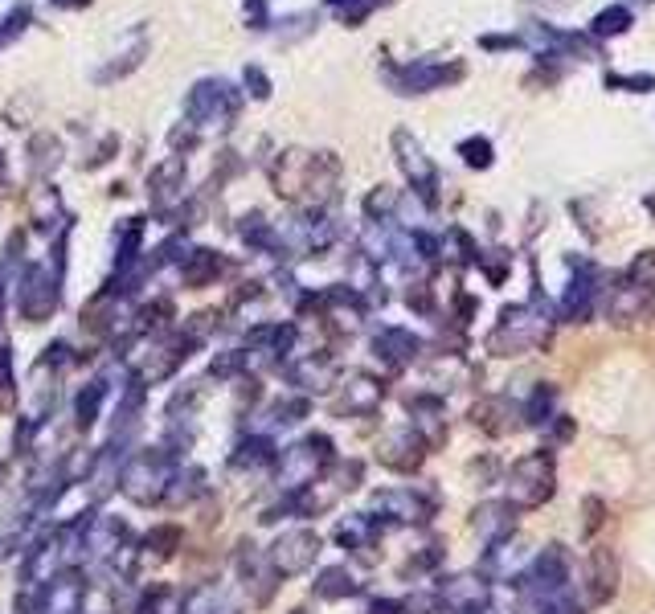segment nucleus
Listing matches in <instances>:
<instances>
[{
	"instance_id": "obj_9",
	"label": "nucleus",
	"mask_w": 655,
	"mask_h": 614,
	"mask_svg": "<svg viewBox=\"0 0 655 614\" xmlns=\"http://www.w3.org/2000/svg\"><path fill=\"white\" fill-rule=\"evenodd\" d=\"M434 496L422 488H385L373 496V512H381L393 524H426L434 516Z\"/></svg>"
},
{
	"instance_id": "obj_11",
	"label": "nucleus",
	"mask_w": 655,
	"mask_h": 614,
	"mask_svg": "<svg viewBox=\"0 0 655 614\" xmlns=\"http://www.w3.org/2000/svg\"><path fill=\"white\" fill-rule=\"evenodd\" d=\"M434 598H439V606L447 614H484L492 590H488L484 574H463V578H447Z\"/></svg>"
},
{
	"instance_id": "obj_29",
	"label": "nucleus",
	"mask_w": 655,
	"mask_h": 614,
	"mask_svg": "<svg viewBox=\"0 0 655 614\" xmlns=\"http://www.w3.org/2000/svg\"><path fill=\"white\" fill-rule=\"evenodd\" d=\"M553 402H557V389L553 385H537L529 393V402L520 406V418L529 426H549L553 422Z\"/></svg>"
},
{
	"instance_id": "obj_8",
	"label": "nucleus",
	"mask_w": 655,
	"mask_h": 614,
	"mask_svg": "<svg viewBox=\"0 0 655 614\" xmlns=\"http://www.w3.org/2000/svg\"><path fill=\"white\" fill-rule=\"evenodd\" d=\"M393 152H398V164H402V172H406V181L414 185V193H418L426 205L439 201V172H434V164L426 160L422 144L410 136V131H398V136H393Z\"/></svg>"
},
{
	"instance_id": "obj_45",
	"label": "nucleus",
	"mask_w": 655,
	"mask_h": 614,
	"mask_svg": "<svg viewBox=\"0 0 655 614\" xmlns=\"http://www.w3.org/2000/svg\"><path fill=\"white\" fill-rule=\"evenodd\" d=\"M0 307H5V287H0Z\"/></svg>"
},
{
	"instance_id": "obj_41",
	"label": "nucleus",
	"mask_w": 655,
	"mask_h": 614,
	"mask_svg": "<svg viewBox=\"0 0 655 614\" xmlns=\"http://www.w3.org/2000/svg\"><path fill=\"white\" fill-rule=\"evenodd\" d=\"M606 82H610V86H635V91H643V86H655L651 74H643V78H639V74H635V78H606Z\"/></svg>"
},
{
	"instance_id": "obj_2",
	"label": "nucleus",
	"mask_w": 655,
	"mask_h": 614,
	"mask_svg": "<svg viewBox=\"0 0 655 614\" xmlns=\"http://www.w3.org/2000/svg\"><path fill=\"white\" fill-rule=\"evenodd\" d=\"M557 488V471H553V455L541 447L533 455H524L512 463L508 479H504V492H508V504L516 512H533L541 508Z\"/></svg>"
},
{
	"instance_id": "obj_4",
	"label": "nucleus",
	"mask_w": 655,
	"mask_h": 614,
	"mask_svg": "<svg viewBox=\"0 0 655 614\" xmlns=\"http://www.w3.org/2000/svg\"><path fill=\"white\" fill-rule=\"evenodd\" d=\"M123 496L136 504H160L172 484V451H140L119 475Z\"/></svg>"
},
{
	"instance_id": "obj_17",
	"label": "nucleus",
	"mask_w": 655,
	"mask_h": 614,
	"mask_svg": "<svg viewBox=\"0 0 655 614\" xmlns=\"http://www.w3.org/2000/svg\"><path fill=\"white\" fill-rule=\"evenodd\" d=\"M619 590V561L610 549H594L590 553V565H586V598L590 606H602L610 602V594Z\"/></svg>"
},
{
	"instance_id": "obj_28",
	"label": "nucleus",
	"mask_w": 655,
	"mask_h": 614,
	"mask_svg": "<svg viewBox=\"0 0 655 614\" xmlns=\"http://www.w3.org/2000/svg\"><path fill=\"white\" fill-rule=\"evenodd\" d=\"M103 398H107V381H91V385H82V389L74 393V418H78L82 430H86V426H95Z\"/></svg>"
},
{
	"instance_id": "obj_19",
	"label": "nucleus",
	"mask_w": 655,
	"mask_h": 614,
	"mask_svg": "<svg viewBox=\"0 0 655 614\" xmlns=\"http://www.w3.org/2000/svg\"><path fill=\"white\" fill-rule=\"evenodd\" d=\"M279 463V451H275V443L267 434H250L246 443L234 451V459H230V471H271Z\"/></svg>"
},
{
	"instance_id": "obj_38",
	"label": "nucleus",
	"mask_w": 655,
	"mask_h": 614,
	"mask_svg": "<svg viewBox=\"0 0 655 614\" xmlns=\"http://www.w3.org/2000/svg\"><path fill=\"white\" fill-rule=\"evenodd\" d=\"M328 5H332V9H340V13L348 17V21H357V17H361V13L369 9L365 0H328Z\"/></svg>"
},
{
	"instance_id": "obj_42",
	"label": "nucleus",
	"mask_w": 655,
	"mask_h": 614,
	"mask_svg": "<svg viewBox=\"0 0 655 614\" xmlns=\"http://www.w3.org/2000/svg\"><path fill=\"white\" fill-rule=\"evenodd\" d=\"M529 5H545V9H557V5H570V0H529Z\"/></svg>"
},
{
	"instance_id": "obj_3",
	"label": "nucleus",
	"mask_w": 655,
	"mask_h": 614,
	"mask_svg": "<svg viewBox=\"0 0 655 614\" xmlns=\"http://www.w3.org/2000/svg\"><path fill=\"white\" fill-rule=\"evenodd\" d=\"M336 463V451H332V438L328 434H308L303 443H295L291 451H283L279 459V488L287 492H299L316 484V479Z\"/></svg>"
},
{
	"instance_id": "obj_23",
	"label": "nucleus",
	"mask_w": 655,
	"mask_h": 614,
	"mask_svg": "<svg viewBox=\"0 0 655 614\" xmlns=\"http://www.w3.org/2000/svg\"><path fill=\"white\" fill-rule=\"evenodd\" d=\"M516 418H520V410L508 398H488L475 406V426H484L488 434H508L516 426Z\"/></svg>"
},
{
	"instance_id": "obj_35",
	"label": "nucleus",
	"mask_w": 655,
	"mask_h": 614,
	"mask_svg": "<svg viewBox=\"0 0 655 614\" xmlns=\"http://www.w3.org/2000/svg\"><path fill=\"white\" fill-rule=\"evenodd\" d=\"M459 156H463L471 168H488V164H492V144H488V140H463V144H459Z\"/></svg>"
},
{
	"instance_id": "obj_22",
	"label": "nucleus",
	"mask_w": 655,
	"mask_h": 614,
	"mask_svg": "<svg viewBox=\"0 0 655 614\" xmlns=\"http://www.w3.org/2000/svg\"><path fill=\"white\" fill-rule=\"evenodd\" d=\"M205 484H209V475H205V467H185V471H172V484H168V504L172 508H185V504H193L197 496H205Z\"/></svg>"
},
{
	"instance_id": "obj_24",
	"label": "nucleus",
	"mask_w": 655,
	"mask_h": 614,
	"mask_svg": "<svg viewBox=\"0 0 655 614\" xmlns=\"http://www.w3.org/2000/svg\"><path fill=\"white\" fill-rule=\"evenodd\" d=\"M181 177H185V164H181V160H164V164L152 172L148 193H152V205H156V209H164V205H168V197H177Z\"/></svg>"
},
{
	"instance_id": "obj_14",
	"label": "nucleus",
	"mask_w": 655,
	"mask_h": 614,
	"mask_svg": "<svg viewBox=\"0 0 655 614\" xmlns=\"http://www.w3.org/2000/svg\"><path fill=\"white\" fill-rule=\"evenodd\" d=\"M377 459L389 471H414L426 459V438L414 426H398V430H389L377 443Z\"/></svg>"
},
{
	"instance_id": "obj_7",
	"label": "nucleus",
	"mask_w": 655,
	"mask_h": 614,
	"mask_svg": "<svg viewBox=\"0 0 655 614\" xmlns=\"http://www.w3.org/2000/svg\"><path fill=\"white\" fill-rule=\"evenodd\" d=\"M271 565H275V574L279 578H299L303 569H312L316 557H320V537L312 529H291L283 533L275 545H271Z\"/></svg>"
},
{
	"instance_id": "obj_43",
	"label": "nucleus",
	"mask_w": 655,
	"mask_h": 614,
	"mask_svg": "<svg viewBox=\"0 0 655 614\" xmlns=\"http://www.w3.org/2000/svg\"><path fill=\"white\" fill-rule=\"evenodd\" d=\"M54 5H86V0H54Z\"/></svg>"
},
{
	"instance_id": "obj_44",
	"label": "nucleus",
	"mask_w": 655,
	"mask_h": 614,
	"mask_svg": "<svg viewBox=\"0 0 655 614\" xmlns=\"http://www.w3.org/2000/svg\"><path fill=\"white\" fill-rule=\"evenodd\" d=\"M0 185H5V156H0Z\"/></svg>"
},
{
	"instance_id": "obj_18",
	"label": "nucleus",
	"mask_w": 655,
	"mask_h": 614,
	"mask_svg": "<svg viewBox=\"0 0 655 614\" xmlns=\"http://www.w3.org/2000/svg\"><path fill=\"white\" fill-rule=\"evenodd\" d=\"M475 529H479V537H484L488 545L504 541V537L516 529V508H512L508 500L479 504V508H475Z\"/></svg>"
},
{
	"instance_id": "obj_30",
	"label": "nucleus",
	"mask_w": 655,
	"mask_h": 614,
	"mask_svg": "<svg viewBox=\"0 0 655 614\" xmlns=\"http://www.w3.org/2000/svg\"><path fill=\"white\" fill-rule=\"evenodd\" d=\"M181 594L172 586H152L144 598H140V610L136 614H181Z\"/></svg>"
},
{
	"instance_id": "obj_21",
	"label": "nucleus",
	"mask_w": 655,
	"mask_h": 614,
	"mask_svg": "<svg viewBox=\"0 0 655 614\" xmlns=\"http://www.w3.org/2000/svg\"><path fill=\"white\" fill-rule=\"evenodd\" d=\"M336 541H340L344 549H353V553L373 549V541H377V516L361 512V516L340 520V524H336Z\"/></svg>"
},
{
	"instance_id": "obj_37",
	"label": "nucleus",
	"mask_w": 655,
	"mask_h": 614,
	"mask_svg": "<svg viewBox=\"0 0 655 614\" xmlns=\"http://www.w3.org/2000/svg\"><path fill=\"white\" fill-rule=\"evenodd\" d=\"M369 614H414V610H410V602H402V598H381V602L369 606Z\"/></svg>"
},
{
	"instance_id": "obj_27",
	"label": "nucleus",
	"mask_w": 655,
	"mask_h": 614,
	"mask_svg": "<svg viewBox=\"0 0 655 614\" xmlns=\"http://www.w3.org/2000/svg\"><path fill=\"white\" fill-rule=\"evenodd\" d=\"M185 614H238V606L230 602V594L222 586H205V590H193L189 594Z\"/></svg>"
},
{
	"instance_id": "obj_32",
	"label": "nucleus",
	"mask_w": 655,
	"mask_h": 614,
	"mask_svg": "<svg viewBox=\"0 0 655 614\" xmlns=\"http://www.w3.org/2000/svg\"><path fill=\"white\" fill-rule=\"evenodd\" d=\"M144 549H148L156 561L172 557V553H177V529H172V524H160V529H152V533L144 537Z\"/></svg>"
},
{
	"instance_id": "obj_12",
	"label": "nucleus",
	"mask_w": 655,
	"mask_h": 614,
	"mask_svg": "<svg viewBox=\"0 0 655 614\" xmlns=\"http://www.w3.org/2000/svg\"><path fill=\"white\" fill-rule=\"evenodd\" d=\"M598 283H602V279H598V271L590 267V262H578V271H574L570 287H565V295H561L557 316H561L565 324H582V320H590V312H594V299L602 295V287H598Z\"/></svg>"
},
{
	"instance_id": "obj_5",
	"label": "nucleus",
	"mask_w": 655,
	"mask_h": 614,
	"mask_svg": "<svg viewBox=\"0 0 655 614\" xmlns=\"http://www.w3.org/2000/svg\"><path fill=\"white\" fill-rule=\"evenodd\" d=\"M238 107H242V95L234 91V86L222 82V78H209V82L193 86V95L185 103V111H189L185 123H193V127H222V123H230L238 115Z\"/></svg>"
},
{
	"instance_id": "obj_15",
	"label": "nucleus",
	"mask_w": 655,
	"mask_h": 614,
	"mask_svg": "<svg viewBox=\"0 0 655 614\" xmlns=\"http://www.w3.org/2000/svg\"><path fill=\"white\" fill-rule=\"evenodd\" d=\"M373 353H377V361L389 365V369H406V365L418 361L422 340H418L410 328H381V332L373 336Z\"/></svg>"
},
{
	"instance_id": "obj_25",
	"label": "nucleus",
	"mask_w": 655,
	"mask_h": 614,
	"mask_svg": "<svg viewBox=\"0 0 655 614\" xmlns=\"http://www.w3.org/2000/svg\"><path fill=\"white\" fill-rule=\"evenodd\" d=\"M217 275H222V258H217V250H189V258H185V287H205Z\"/></svg>"
},
{
	"instance_id": "obj_39",
	"label": "nucleus",
	"mask_w": 655,
	"mask_h": 614,
	"mask_svg": "<svg viewBox=\"0 0 655 614\" xmlns=\"http://www.w3.org/2000/svg\"><path fill=\"white\" fill-rule=\"evenodd\" d=\"M0 385H13V348L0 344Z\"/></svg>"
},
{
	"instance_id": "obj_46",
	"label": "nucleus",
	"mask_w": 655,
	"mask_h": 614,
	"mask_svg": "<svg viewBox=\"0 0 655 614\" xmlns=\"http://www.w3.org/2000/svg\"><path fill=\"white\" fill-rule=\"evenodd\" d=\"M295 614H303V610H295Z\"/></svg>"
},
{
	"instance_id": "obj_31",
	"label": "nucleus",
	"mask_w": 655,
	"mask_h": 614,
	"mask_svg": "<svg viewBox=\"0 0 655 614\" xmlns=\"http://www.w3.org/2000/svg\"><path fill=\"white\" fill-rule=\"evenodd\" d=\"M631 9H623V5H615V9H602L598 17H594V37H619V33H627L631 29Z\"/></svg>"
},
{
	"instance_id": "obj_16",
	"label": "nucleus",
	"mask_w": 655,
	"mask_h": 614,
	"mask_svg": "<svg viewBox=\"0 0 655 614\" xmlns=\"http://www.w3.org/2000/svg\"><path fill=\"white\" fill-rule=\"evenodd\" d=\"M381 398H385V385H381L377 377H369V373H353V377H348V381L340 385L336 410H340V414L361 418V414H373V410L381 406Z\"/></svg>"
},
{
	"instance_id": "obj_20",
	"label": "nucleus",
	"mask_w": 655,
	"mask_h": 614,
	"mask_svg": "<svg viewBox=\"0 0 655 614\" xmlns=\"http://www.w3.org/2000/svg\"><path fill=\"white\" fill-rule=\"evenodd\" d=\"M291 381L299 385V389H308V393H324V389H332V381H336V365L328 361V357H303V361H295L291 365Z\"/></svg>"
},
{
	"instance_id": "obj_34",
	"label": "nucleus",
	"mask_w": 655,
	"mask_h": 614,
	"mask_svg": "<svg viewBox=\"0 0 655 614\" xmlns=\"http://www.w3.org/2000/svg\"><path fill=\"white\" fill-rule=\"evenodd\" d=\"M140 54H144V50H123L115 66H103V70L95 74V82H115V78H123L127 70H136V66H140Z\"/></svg>"
},
{
	"instance_id": "obj_13",
	"label": "nucleus",
	"mask_w": 655,
	"mask_h": 614,
	"mask_svg": "<svg viewBox=\"0 0 655 614\" xmlns=\"http://www.w3.org/2000/svg\"><path fill=\"white\" fill-rule=\"evenodd\" d=\"M389 86L398 95H426V91H439L443 82L459 78V66H434V62H410V66H389L385 70Z\"/></svg>"
},
{
	"instance_id": "obj_26",
	"label": "nucleus",
	"mask_w": 655,
	"mask_h": 614,
	"mask_svg": "<svg viewBox=\"0 0 655 614\" xmlns=\"http://www.w3.org/2000/svg\"><path fill=\"white\" fill-rule=\"evenodd\" d=\"M353 594H361V582L348 574L344 565H332V569H324V574L316 578V598H353Z\"/></svg>"
},
{
	"instance_id": "obj_10",
	"label": "nucleus",
	"mask_w": 655,
	"mask_h": 614,
	"mask_svg": "<svg viewBox=\"0 0 655 614\" xmlns=\"http://www.w3.org/2000/svg\"><path fill=\"white\" fill-rule=\"evenodd\" d=\"M234 565H238V582H242V590L254 598V606H267L271 594H275V586H279V574H275L271 557L258 553L250 541H242L238 553H234Z\"/></svg>"
},
{
	"instance_id": "obj_36",
	"label": "nucleus",
	"mask_w": 655,
	"mask_h": 614,
	"mask_svg": "<svg viewBox=\"0 0 655 614\" xmlns=\"http://www.w3.org/2000/svg\"><path fill=\"white\" fill-rule=\"evenodd\" d=\"M246 86H250V95H254V99H267V95H271V82L262 78L258 66H246Z\"/></svg>"
},
{
	"instance_id": "obj_33",
	"label": "nucleus",
	"mask_w": 655,
	"mask_h": 614,
	"mask_svg": "<svg viewBox=\"0 0 655 614\" xmlns=\"http://www.w3.org/2000/svg\"><path fill=\"white\" fill-rule=\"evenodd\" d=\"M308 398H283V402H275V426H295L299 418H308Z\"/></svg>"
},
{
	"instance_id": "obj_6",
	"label": "nucleus",
	"mask_w": 655,
	"mask_h": 614,
	"mask_svg": "<svg viewBox=\"0 0 655 614\" xmlns=\"http://www.w3.org/2000/svg\"><path fill=\"white\" fill-rule=\"evenodd\" d=\"M58 283L62 275L46 271V267H29L21 287H17V307H21V316L41 324V320H50L54 316V307H58Z\"/></svg>"
},
{
	"instance_id": "obj_1",
	"label": "nucleus",
	"mask_w": 655,
	"mask_h": 614,
	"mask_svg": "<svg viewBox=\"0 0 655 614\" xmlns=\"http://www.w3.org/2000/svg\"><path fill=\"white\" fill-rule=\"evenodd\" d=\"M549 328H553V320L541 312V303L508 307V312L500 316V324L492 328V336H488V353H496V357H524V353H533V348L549 344Z\"/></svg>"
},
{
	"instance_id": "obj_40",
	"label": "nucleus",
	"mask_w": 655,
	"mask_h": 614,
	"mask_svg": "<svg viewBox=\"0 0 655 614\" xmlns=\"http://www.w3.org/2000/svg\"><path fill=\"white\" fill-rule=\"evenodd\" d=\"M602 524V500H586V537Z\"/></svg>"
}]
</instances>
